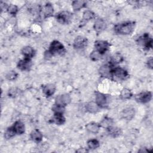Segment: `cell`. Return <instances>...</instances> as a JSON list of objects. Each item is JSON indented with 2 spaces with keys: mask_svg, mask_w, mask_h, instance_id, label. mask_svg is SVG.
I'll return each instance as SVG.
<instances>
[{
  "mask_svg": "<svg viewBox=\"0 0 153 153\" xmlns=\"http://www.w3.org/2000/svg\"><path fill=\"white\" fill-rule=\"evenodd\" d=\"M134 23L133 22H126L116 25L114 27V30L116 33L121 35H129L134 30Z\"/></svg>",
  "mask_w": 153,
  "mask_h": 153,
  "instance_id": "obj_1",
  "label": "cell"
},
{
  "mask_svg": "<svg viewBox=\"0 0 153 153\" xmlns=\"http://www.w3.org/2000/svg\"><path fill=\"white\" fill-rule=\"evenodd\" d=\"M128 76V72L120 67H114L111 73V77L115 81H124Z\"/></svg>",
  "mask_w": 153,
  "mask_h": 153,
  "instance_id": "obj_2",
  "label": "cell"
},
{
  "mask_svg": "<svg viewBox=\"0 0 153 153\" xmlns=\"http://www.w3.org/2000/svg\"><path fill=\"white\" fill-rule=\"evenodd\" d=\"M48 51L53 56L56 54L62 55L66 51L63 45L60 42L57 40H54L51 42Z\"/></svg>",
  "mask_w": 153,
  "mask_h": 153,
  "instance_id": "obj_3",
  "label": "cell"
},
{
  "mask_svg": "<svg viewBox=\"0 0 153 153\" xmlns=\"http://www.w3.org/2000/svg\"><path fill=\"white\" fill-rule=\"evenodd\" d=\"M137 43L146 50H149L152 47V39L149 35L146 33L138 38Z\"/></svg>",
  "mask_w": 153,
  "mask_h": 153,
  "instance_id": "obj_4",
  "label": "cell"
},
{
  "mask_svg": "<svg viewBox=\"0 0 153 153\" xmlns=\"http://www.w3.org/2000/svg\"><path fill=\"white\" fill-rule=\"evenodd\" d=\"M56 19L61 24H68L72 20V14L67 11H63L57 14Z\"/></svg>",
  "mask_w": 153,
  "mask_h": 153,
  "instance_id": "obj_5",
  "label": "cell"
},
{
  "mask_svg": "<svg viewBox=\"0 0 153 153\" xmlns=\"http://www.w3.org/2000/svg\"><path fill=\"white\" fill-rule=\"evenodd\" d=\"M109 44L106 41L97 40L94 42L95 50L103 55L105 54L109 48Z\"/></svg>",
  "mask_w": 153,
  "mask_h": 153,
  "instance_id": "obj_6",
  "label": "cell"
},
{
  "mask_svg": "<svg viewBox=\"0 0 153 153\" xmlns=\"http://www.w3.org/2000/svg\"><path fill=\"white\" fill-rule=\"evenodd\" d=\"M134 99L136 102L142 103H146L149 102L152 99V93L151 91H143L141 92L139 94H137Z\"/></svg>",
  "mask_w": 153,
  "mask_h": 153,
  "instance_id": "obj_7",
  "label": "cell"
},
{
  "mask_svg": "<svg viewBox=\"0 0 153 153\" xmlns=\"http://www.w3.org/2000/svg\"><path fill=\"white\" fill-rule=\"evenodd\" d=\"M71 97L67 94L58 95L55 99V104L62 106H66L71 102Z\"/></svg>",
  "mask_w": 153,
  "mask_h": 153,
  "instance_id": "obj_8",
  "label": "cell"
},
{
  "mask_svg": "<svg viewBox=\"0 0 153 153\" xmlns=\"http://www.w3.org/2000/svg\"><path fill=\"white\" fill-rule=\"evenodd\" d=\"M88 40L86 38L81 36H77L74 41V47L77 50L84 49L87 47Z\"/></svg>",
  "mask_w": 153,
  "mask_h": 153,
  "instance_id": "obj_9",
  "label": "cell"
},
{
  "mask_svg": "<svg viewBox=\"0 0 153 153\" xmlns=\"http://www.w3.org/2000/svg\"><path fill=\"white\" fill-rule=\"evenodd\" d=\"M114 65L109 62V63L102 66L99 69L100 75L104 77H111V73Z\"/></svg>",
  "mask_w": 153,
  "mask_h": 153,
  "instance_id": "obj_10",
  "label": "cell"
},
{
  "mask_svg": "<svg viewBox=\"0 0 153 153\" xmlns=\"http://www.w3.org/2000/svg\"><path fill=\"white\" fill-rule=\"evenodd\" d=\"M96 103L100 108H105L108 104L107 97L105 94L97 92L96 93Z\"/></svg>",
  "mask_w": 153,
  "mask_h": 153,
  "instance_id": "obj_11",
  "label": "cell"
},
{
  "mask_svg": "<svg viewBox=\"0 0 153 153\" xmlns=\"http://www.w3.org/2000/svg\"><path fill=\"white\" fill-rule=\"evenodd\" d=\"M32 63L30 59L25 58L20 60L17 63V68L21 71H29L31 66Z\"/></svg>",
  "mask_w": 153,
  "mask_h": 153,
  "instance_id": "obj_12",
  "label": "cell"
},
{
  "mask_svg": "<svg viewBox=\"0 0 153 153\" xmlns=\"http://www.w3.org/2000/svg\"><path fill=\"white\" fill-rule=\"evenodd\" d=\"M16 134H22L25 131V124L20 121H16L11 126Z\"/></svg>",
  "mask_w": 153,
  "mask_h": 153,
  "instance_id": "obj_13",
  "label": "cell"
},
{
  "mask_svg": "<svg viewBox=\"0 0 153 153\" xmlns=\"http://www.w3.org/2000/svg\"><path fill=\"white\" fill-rule=\"evenodd\" d=\"M106 27V22L102 19L96 20L94 24V29L97 32H100L105 30Z\"/></svg>",
  "mask_w": 153,
  "mask_h": 153,
  "instance_id": "obj_14",
  "label": "cell"
},
{
  "mask_svg": "<svg viewBox=\"0 0 153 153\" xmlns=\"http://www.w3.org/2000/svg\"><path fill=\"white\" fill-rule=\"evenodd\" d=\"M21 53L25 58L31 59L35 54V50L30 46H25L22 48Z\"/></svg>",
  "mask_w": 153,
  "mask_h": 153,
  "instance_id": "obj_15",
  "label": "cell"
},
{
  "mask_svg": "<svg viewBox=\"0 0 153 153\" xmlns=\"http://www.w3.org/2000/svg\"><path fill=\"white\" fill-rule=\"evenodd\" d=\"M56 90V86L53 84H48L43 87L42 91L44 94L47 97H50L52 96Z\"/></svg>",
  "mask_w": 153,
  "mask_h": 153,
  "instance_id": "obj_16",
  "label": "cell"
},
{
  "mask_svg": "<svg viewBox=\"0 0 153 153\" xmlns=\"http://www.w3.org/2000/svg\"><path fill=\"white\" fill-rule=\"evenodd\" d=\"M123 118L127 120H131L134 115V109L131 107L124 109L121 114Z\"/></svg>",
  "mask_w": 153,
  "mask_h": 153,
  "instance_id": "obj_17",
  "label": "cell"
},
{
  "mask_svg": "<svg viewBox=\"0 0 153 153\" xmlns=\"http://www.w3.org/2000/svg\"><path fill=\"white\" fill-rule=\"evenodd\" d=\"M100 126V124L95 123V122H91L88 123L85 126V128L87 130L91 133L96 134L99 131Z\"/></svg>",
  "mask_w": 153,
  "mask_h": 153,
  "instance_id": "obj_18",
  "label": "cell"
},
{
  "mask_svg": "<svg viewBox=\"0 0 153 153\" xmlns=\"http://www.w3.org/2000/svg\"><path fill=\"white\" fill-rule=\"evenodd\" d=\"M30 136L31 139L36 143H39L41 142L43 137L42 133L38 129H34L32 130L30 133Z\"/></svg>",
  "mask_w": 153,
  "mask_h": 153,
  "instance_id": "obj_19",
  "label": "cell"
},
{
  "mask_svg": "<svg viewBox=\"0 0 153 153\" xmlns=\"http://www.w3.org/2000/svg\"><path fill=\"white\" fill-rule=\"evenodd\" d=\"M106 129L108 134L112 137H117L122 134V131L121 128L117 127H114L113 126H112L107 128Z\"/></svg>",
  "mask_w": 153,
  "mask_h": 153,
  "instance_id": "obj_20",
  "label": "cell"
},
{
  "mask_svg": "<svg viewBox=\"0 0 153 153\" xmlns=\"http://www.w3.org/2000/svg\"><path fill=\"white\" fill-rule=\"evenodd\" d=\"M42 14L45 18L51 16L53 14V7L52 5L50 3L46 4V5L42 9Z\"/></svg>",
  "mask_w": 153,
  "mask_h": 153,
  "instance_id": "obj_21",
  "label": "cell"
},
{
  "mask_svg": "<svg viewBox=\"0 0 153 153\" xmlns=\"http://www.w3.org/2000/svg\"><path fill=\"white\" fill-rule=\"evenodd\" d=\"M100 107L97 105L96 102H90L86 104L85 105V109L87 111H88L90 113H96L99 111Z\"/></svg>",
  "mask_w": 153,
  "mask_h": 153,
  "instance_id": "obj_22",
  "label": "cell"
},
{
  "mask_svg": "<svg viewBox=\"0 0 153 153\" xmlns=\"http://www.w3.org/2000/svg\"><path fill=\"white\" fill-rule=\"evenodd\" d=\"M63 114L62 113H54L53 118V122L58 125L63 124L65 122V118Z\"/></svg>",
  "mask_w": 153,
  "mask_h": 153,
  "instance_id": "obj_23",
  "label": "cell"
},
{
  "mask_svg": "<svg viewBox=\"0 0 153 153\" xmlns=\"http://www.w3.org/2000/svg\"><path fill=\"white\" fill-rule=\"evenodd\" d=\"M132 92L129 90L128 88H123L120 93V97L122 99L126 100V99H129L132 97Z\"/></svg>",
  "mask_w": 153,
  "mask_h": 153,
  "instance_id": "obj_24",
  "label": "cell"
},
{
  "mask_svg": "<svg viewBox=\"0 0 153 153\" xmlns=\"http://www.w3.org/2000/svg\"><path fill=\"white\" fill-rule=\"evenodd\" d=\"M113 125V120L108 117H105L100 123V127H104V128H108L110 126H112Z\"/></svg>",
  "mask_w": 153,
  "mask_h": 153,
  "instance_id": "obj_25",
  "label": "cell"
},
{
  "mask_svg": "<svg viewBox=\"0 0 153 153\" xmlns=\"http://www.w3.org/2000/svg\"><path fill=\"white\" fill-rule=\"evenodd\" d=\"M86 5V2L84 1H74L72 2V6L74 10H79Z\"/></svg>",
  "mask_w": 153,
  "mask_h": 153,
  "instance_id": "obj_26",
  "label": "cell"
},
{
  "mask_svg": "<svg viewBox=\"0 0 153 153\" xmlns=\"http://www.w3.org/2000/svg\"><path fill=\"white\" fill-rule=\"evenodd\" d=\"M87 146L91 149H95L99 147V142L96 139H91L87 141Z\"/></svg>",
  "mask_w": 153,
  "mask_h": 153,
  "instance_id": "obj_27",
  "label": "cell"
},
{
  "mask_svg": "<svg viewBox=\"0 0 153 153\" xmlns=\"http://www.w3.org/2000/svg\"><path fill=\"white\" fill-rule=\"evenodd\" d=\"M95 17V14L94 13L90 11V10H86L83 13V16H82V19L84 21H88L90 20Z\"/></svg>",
  "mask_w": 153,
  "mask_h": 153,
  "instance_id": "obj_28",
  "label": "cell"
},
{
  "mask_svg": "<svg viewBox=\"0 0 153 153\" xmlns=\"http://www.w3.org/2000/svg\"><path fill=\"white\" fill-rule=\"evenodd\" d=\"M7 11L10 14L14 16L17 14V13L18 11V8L16 5L11 4V5H8V7L7 8Z\"/></svg>",
  "mask_w": 153,
  "mask_h": 153,
  "instance_id": "obj_29",
  "label": "cell"
},
{
  "mask_svg": "<svg viewBox=\"0 0 153 153\" xmlns=\"http://www.w3.org/2000/svg\"><path fill=\"white\" fill-rule=\"evenodd\" d=\"M6 78L10 81H13L15 80L17 76H18V74L14 71H10L8 72L5 75Z\"/></svg>",
  "mask_w": 153,
  "mask_h": 153,
  "instance_id": "obj_30",
  "label": "cell"
},
{
  "mask_svg": "<svg viewBox=\"0 0 153 153\" xmlns=\"http://www.w3.org/2000/svg\"><path fill=\"white\" fill-rule=\"evenodd\" d=\"M123 60V57L118 54H116L114 56L112 57V59L111 60L110 63H112V65H115L117 63H120Z\"/></svg>",
  "mask_w": 153,
  "mask_h": 153,
  "instance_id": "obj_31",
  "label": "cell"
},
{
  "mask_svg": "<svg viewBox=\"0 0 153 153\" xmlns=\"http://www.w3.org/2000/svg\"><path fill=\"white\" fill-rule=\"evenodd\" d=\"M15 134H15V133L14 132L13 128H11V127H8V128L6 130V131H5V133H4V137H5L6 139H10V138H11L12 137H13Z\"/></svg>",
  "mask_w": 153,
  "mask_h": 153,
  "instance_id": "obj_32",
  "label": "cell"
},
{
  "mask_svg": "<svg viewBox=\"0 0 153 153\" xmlns=\"http://www.w3.org/2000/svg\"><path fill=\"white\" fill-rule=\"evenodd\" d=\"M101 56H102V54H100L99 53H98L96 50L93 51L90 54V59L94 61L98 60L101 58Z\"/></svg>",
  "mask_w": 153,
  "mask_h": 153,
  "instance_id": "obj_33",
  "label": "cell"
},
{
  "mask_svg": "<svg viewBox=\"0 0 153 153\" xmlns=\"http://www.w3.org/2000/svg\"><path fill=\"white\" fill-rule=\"evenodd\" d=\"M18 93H19V90L17 88H11L10 90H9L8 95L10 97H14L17 96Z\"/></svg>",
  "mask_w": 153,
  "mask_h": 153,
  "instance_id": "obj_34",
  "label": "cell"
},
{
  "mask_svg": "<svg viewBox=\"0 0 153 153\" xmlns=\"http://www.w3.org/2000/svg\"><path fill=\"white\" fill-rule=\"evenodd\" d=\"M153 60H152V57H150L149 59H148V62H147V65H148V68H151V69H152V66H153Z\"/></svg>",
  "mask_w": 153,
  "mask_h": 153,
  "instance_id": "obj_35",
  "label": "cell"
},
{
  "mask_svg": "<svg viewBox=\"0 0 153 153\" xmlns=\"http://www.w3.org/2000/svg\"><path fill=\"white\" fill-rule=\"evenodd\" d=\"M77 152H87V151L86 149H85V148H80L79 149H78V151H76Z\"/></svg>",
  "mask_w": 153,
  "mask_h": 153,
  "instance_id": "obj_36",
  "label": "cell"
}]
</instances>
